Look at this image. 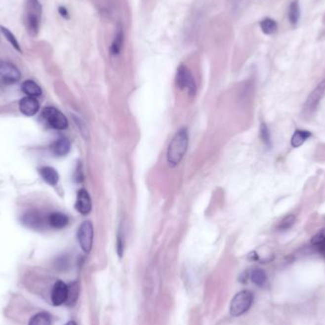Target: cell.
Wrapping results in <instances>:
<instances>
[{
	"label": "cell",
	"instance_id": "cell-1",
	"mask_svg": "<svg viewBox=\"0 0 325 325\" xmlns=\"http://www.w3.org/2000/svg\"><path fill=\"white\" fill-rule=\"evenodd\" d=\"M188 143H189V137H188V129L186 127L179 129L176 132L174 137L172 138L171 142L169 143L167 149L166 159L170 166L174 167L182 162V160L184 159L187 153Z\"/></svg>",
	"mask_w": 325,
	"mask_h": 325
},
{
	"label": "cell",
	"instance_id": "cell-2",
	"mask_svg": "<svg viewBox=\"0 0 325 325\" xmlns=\"http://www.w3.org/2000/svg\"><path fill=\"white\" fill-rule=\"evenodd\" d=\"M43 8L39 0H27L25 10V26L29 36L37 38L40 31Z\"/></svg>",
	"mask_w": 325,
	"mask_h": 325
},
{
	"label": "cell",
	"instance_id": "cell-3",
	"mask_svg": "<svg viewBox=\"0 0 325 325\" xmlns=\"http://www.w3.org/2000/svg\"><path fill=\"white\" fill-rule=\"evenodd\" d=\"M253 294L250 291L244 290L239 292L230 303V314L233 317H239L247 312L253 303Z\"/></svg>",
	"mask_w": 325,
	"mask_h": 325
},
{
	"label": "cell",
	"instance_id": "cell-4",
	"mask_svg": "<svg viewBox=\"0 0 325 325\" xmlns=\"http://www.w3.org/2000/svg\"><path fill=\"white\" fill-rule=\"evenodd\" d=\"M176 84L178 88L187 90L190 95H194L197 90L195 79L188 67L185 65H180L177 70Z\"/></svg>",
	"mask_w": 325,
	"mask_h": 325
},
{
	"label": "cell",
	"instance_id": "cell-5",
	"mask_svg": "<svg viewBox=\"0 0 325 325\" xmlns=\"http://www.w3.org/2000/svg\"><path fill=\"white\" fill-rule=\"evenodd\" d=\"M42 118L50 127L58 130L66 129L69 126L67 117L59 110L52 107H47L43 110Z\"/></svg>",
	"mask_w": 325,
	"mask_h": 325
},
{
	"label": "cell",
	"instance_id": "cell-6",
	"mask_svg": "<svg viewBox=\"0 0 325 325\" xmlns=\"http://www.w3.org/2000/svg\"><path fill=\"white\" fill-rule=\"evenodd\" d=\"M93 237H94V229L91 222L86 221L82 223L78 228L77 239L81 248L86 253H88L92 248Z\"/></svg>",
	"mask_w": 325,
	"mask_h": 325
},
{
	"label": "cell",
	"instance_id": "cell-7",
	"mask_svg": "<svg viewBox=\"0 0 325 325\" xmlns=\"http://www.w3.org/2000/svg\"><path fill=\"white\" fill-rule=\"evenodd\" d=\"M325 92V79L323 80L312 92L309 94L307 99L305 101L304 107H303V113L305 116L309 117L313 113H315L318 109V106L320 105V102L324 97Z\"/></svg>",
	"mask_w": 325,
	"mask_h": 325
},
{
	"label": "cell",
	"instance_id": "cell-8",
	"mask_svg": "<svg viewBox=\"0 0 325 325\" xmlns=\"http://www.w3.org/2000/svg\"><path fill=\"white\" fill-rule=\"evenodd\" d=\"M0 76L9 83H14L19 81L21 74L18 68L11 62L0 61Z\"/></svg>",
	"mask_w": 325,
	"mask_h": 325
},
{
	"label": "cell",
	"instance_id": "cell-9",
	"mask_svg": "<svg viewBox=\"0 0 325 325\" xmlns=\"http://www.w3.org/2000/svg\"><path fill=\"white\" fill-rule=\"evenodd\" d=\"M51 302L55 306L62 305L66 303L68 298V285L62 281H57L51 291Z\"/></svg>",
	"mask_w": 325,
	"mask_h": 325
},
{
	"label": "cell",
	"instance_id": "cell-10",
	"mask_svg": "<svg viewBox=\"0 0 325 325\" xmlns=\"http://www.w3.org/2000/svg\"><path fill=\"white\" fill-rule=\"evenodd\" d=\"M91 207H92V203L88 191L84 188L80 189L77 193V198H76V203H75L76 210L82 215H88V213L91 211Z\"/></svg>",
	"mask_w": 325,
	"mask_h": 325
},
{
	"label": "cell",
	"instance_id": "cell-11",
	"mask_svg": "<svg viewBox=\"0 0 325 325\" xmlns=\"http://www.w3.org/2000/svg\"><path fill=\"white\" fill-rule=\"evenodd\" d=\"M124 39H125L124 28L121 23H119L116 27L114 38L110 48V52L113 56H118L121 53L124 47Z\"/></svg>",
	"mask_w": 325,
	"mask_h": 325
},
{
	"label": "cell",
	"instance_id": "cell-12",
	"mask_svg": "<svg viewBox=\"0 0 325 325\" xmlns=\"http://www.w3.org/2000/svg\"><path fill=\"white\" fill-rule=\"evenodd\" d=\"M39 102L36 97L26 96L19 102V110L26 116H34L39 111Z\"/></svg>",
	"mask_w": 325,
	"mask_h": 325
},
{
	"label": "cell",
	"instance_id": "cell-13",
	"mask_svg": "<svg viewBox=\"0 0 325 325\" xmlns=\"http://www.w3.org/2000/svg\"><path fill=\"white\" fill-rule=\"evenodd\" d=\"M71 142L67 138H60L50 145V150L55 156H65L71 150Z\"/></svg>",
	"mask_w": 325,
	"mask_h": 325
},
{
	"label": "cell",
	"instance_id": "cell-14",
	"mask_svg": "<svg viewBox=\"0 0 325 325\" xmlns=\"http://www.w3.org/2000/svg\"><path fill=\"white\" fill-rule=\"evenodd\" d=\"M69 217L61 212H53L49 215L48 223L55 229H62L69 224Z\"/></svg>",
	"mask_w": 325,
	"mask_h": 325
},
{
	"label": "cell",
	"instance_id": "cell-15",
	"mask_svg": "<svg viewBox=\"0 0 325 325\" xmlns=\"http://www.w3.org/2000/svg\"><path fill=\"white\" fill-rule=\"evenodd\" d=\"M40 175L42 177V179L50 186H56L59 181L58 172L56 171V169H54L51 166L42 167L40 169Z\"/></svg>",
	"mask_w": 325,
	"mask_h": 325
},
{
	"label": "cell",
	"instance_id": "cell-16",
	"mask_svg": "<svg viewBox=\"0 0 325 325\" xmlns=\"http://www.w3.org/2000/svg\"><path fill=\"white\" fill-rule=\"evenodd\" d=\"M24 225L32 227V228H39L43 225V219L40 213L35 210H31L26 213L23 216Z\"/></svg>",
	"mask_w": 325,
	"mask_h": 325
},
{
	"label": "cell",
	"instance_id": "cell-17",
	"mask_svg": "<svg viewBox=\"0 0 325 325\" xmlns=\"http://www.w3.org/2000/svg\"><path fill=\"white\" fill-rule=\"evenodd\" d=\"M22 91L28 96L38 97L42 94V89L38 84L33 80H26L22 83Z\"/></svg>",
	"mask_w": 325,
	"mask_h": 325
},
{
	"label": "cell",
	"instance_id": "cell-18",
	"mask_svg": "<svg viewBox=\"0 0 325 325\" xmlns=\"http://www.w3.org/2000/svg\"><path fill=\"white\" fill-rule=\"evenodd\" d=\"M300 17V7L299 0H293L289 5L288 18L293 26L297 25Z\"/></svg>",
	"mask_w": 325,
	"mask_h": 325
},
{
	"label": "cell",
	"instance_id": "cell-19",
	"mask_svg": "<svg viewBox=\"0 0 325 325\" xmlns=\"http://www.w3.org/2000/svg\"><path fill=\"white\" fill-rule=\"evenodd\" d=\"M310 136H311V132H309L308 130L297 129V130H295L292 139H291V146L295 149L300 148V146H302L305 143V141Z\"/></svg>",
	"mask_w": 325,
	"mask_h": 325
},
{
	"label": "cell",
	"instance_id": "cell-20",
	"mask_svg": "<svg viewBox=\"0 0 325 325\" xmlns=\"http://www.w3.org/2000/svg\"><path fill=\"white\" fill-rule=\"evenodd\" d=\"M250 279L253 284H255L257 286H260V287L263 286L267 282L266 274L261 268L253 269L251 271Z\"/></svg>",
	"mask_w": 325,
	"mask_h": 325
},
{
	"label": "cell",
	"instance_id": "cell-21",
	"mask_svg": "<svg viewBox=\"0 0 325 325\" xmlns=\"http://www.w3.org/2000/svg\"><path fill=\"white\" fill-rule=\"evenodd\" d=\"M79 284L73 283L68 285V298L66 303L68 305H74L79 297Z\"/></svg>",
	"mask_w": 325,
	"mask_h": 325
},
{
	"label": "cell",
	"instance_id": "cell-22",
	"mask_svg": "<svg viewBox=\"0 0 325 325\" xmlns=\"http://www.w3.org/2000/svg\"><path fill=\"white\" fill-rule=\"evenodd\" d=\"M0 32L4 36V38H6L9 41V43L13 46V49H15L17 51L21 52V48H20V45H19L17 39H16L15 36L13 35V33L8 28H5L3 26H0Z\"/></svg>",
	"mask_w": 325,
	"mask_h": 325
},
{
	"label": "cell",
	"instance_id": "cell-23",
	"mask_svg": "<svg viewBox=\"0 0 325 325\" xmlns=\"http://www.w3.org/2000/svg\"><path fill=\"white\" fill-rule=\"evenodd\" d=\"M260 27H261L263 34H265V35H272L278 30V25H277L275 20L268 18V17L264 18L261 21Z\"/></svg>",
	"mask_w": 325,
	"mask_h": 325
},
{
	"label": "cell",
	"instance_id": "cell-24",
	"mask_svg": "<svg viewBox=\"0 0 325 325\" xmlns=\"http://www.w3.org/2000/svg\"><path fill=\"white\" fill-rule=\"evenodd\" d=\"M51 325V321H50V315L44 312L38 313L37 315H35L29 323V325Z\"/></svg>",
	"mask_w": 325,
	"mask_h": 325
},
{
	"label": "cell",
	"instance_id": "cell-25",
	"mask_svg": "<svg viewBox=\"0 0 325 325\" xmlns=\"http://www.w3.org/2000/svg\"><path fill=\"white\" fill-rule=\"evenodd\" d=\"M260 136H261V139H262L263 144L265 145V147H267L268 149H270L271 146H272L270 131H269L267 125L263 124V123L261 125V127H260Z\"/></svg>",
	"mask_w": 325,
	"mask_h": 325
},
{
	"label": "cell",
	"instance_id": "cell-26",
	"mask_svg": "<svg viewBox=\"0 0 325 325\" xmlns=\"http://www.w3.org/2000/svg\"><path fill=\"white\" fill-rule=\"evenodd\" d=\"M295 221H296V216L293 215V214H289V215L285 216V217L281 221V223H280V225H279V227H278V228H279L280 230H282V231H286V230L290 229V228L293 226L294 223H295Z\"/></svg>",
	"mask_w": 325,
	"mask_h": 325
},
{
	"label": "cell",
	"instance_id": "cell-27",
	"mask_svg": "<svg viewBox=\"0 0 325 325\" xmlns=\"http://www.w3.org/2000/svg\"><path fill=\"white\" fill-rule=\"evenodd\" d=\"M125 237H124V233L122 230V226H120L119 228V233L117 236V244H116V248H117V253L120 257L123 256L124 253V249H125Z\"/></svg>",
	"mask_w": 325,
	"mask_h": 325
},
{
	"label": "cell",
	"instance_id": "cell-28",
	"mask_svg": "<svg viewBox=\"0 0 325 325\" xmlns=\"http://www.w3.org/2000/svg\"><path fill=\"white\" fill-rule=\"evenodd\" d=\"M325 241V228L322 229L321 231H319L311 240V244L314 246L322 244L323 242Z\"/></svg>",
	"mask_w": 325,
	"mask_h": 325
},
{
	"label": "cell",
	"instance_id": "cell-29",
	"mask_svg": "<svg viewBox=\"0 0 325 325\" xmlns=\"http://www.w3.org/2000/svg\"><path fill=\"white\" fill-rule=\"evenodd\" d=\"M58 13L60 14V16H62L64 19H70L69 10L65 6H59L58 7Z\"/></svg>",
	"mask_w": 325,
	"mask_h": 325
},
{
	"label": "cell",
	"instance_id": "cell-30",
	"mask_svg": "<svg viewBox=\"0 0 325 325\" xmlns=\"http://www.w3.org/2000/svg\"><path fill=\"white\" fill-rule=\"evenodd\" d=\"M84 179V176H83V172H82V167L81 165H78V168L76 169V174H75V180L76 182L78 183H81Z\"/></svg>",
	"mask_w": 325,
	"mask_h": 325
},
{
	"label": "cell",
	"instance_id": "cell-31",
	"mask_svg": "<svg viewBox=\"0 0 325 325\" xmlns=\"http://www.w3.org/2000/svg\"><path fill=\"white\" fill-rule=\"evenodd\" d=\"M316 248H317L318 252L325 259V242H323L322 244L316 245Z\"/></svg>",
	"mask_w": 325,
	"mask_h": 325
},
{
	"label": "cell",
	"instance_id": "cell-32",
	"mask_svg": "<svg viewBox=\"0 0 325 325\" xmlns=\"http://www.w3.org/2000/svg\"><path fill=\"white\" fill-rule=\"evenodd\" d=\"M241 1H242V0H231V3H232V5H233V7H237L238 4H240Z\"/></svg>",
	"mask_w": 325,
	"mask_h": 325
},
{
	"label": "cell",
	"instance_id": "cell-33",
	"mask_svg": "<svg viewBox=\"0 0 325 325\" xmlns=\"http://www.w3.org/2000/svg\"><path fill=\"white\" fill-rule=\"evenodd\" d=\"M65 325H76V323L75 322H74V321H71V322H69L68 324H66Z\"/></svg>",
	"mask_w": 325,
	"mask_h": 325
}]
</instances>
